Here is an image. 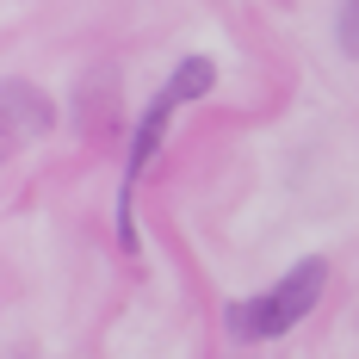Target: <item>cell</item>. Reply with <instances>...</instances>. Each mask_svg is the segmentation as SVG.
I'll return each mask as SVG.
<instances>
[{
  "label": "cell",
  "mask_w": 359,
  "mask_h": 359,
  "mask_svg": "<svg viewBox=\"0 0 359 359\" xmlns=\"http://www.w3.org/2000/svg\"><path fill=\"white\" fill-rule=\"evenodd\" d=\"M323 285H328V260L310 254V260H297L273 291H260L248 304H229V310H223V328H229L236 341H273V334L297 328L316 304H323Z\"/></svg>",
  "instance_id": "cell-1"
},
{
  "label": "cell",
  "mask_w": 359,
  "mask_h": 359,
  "mask_svg": "<svg viewBox=\"0 0 359 359\" xmlns=\"http://www.w3.org/2000/svg\"><path fill=\"white\" fill-rule=\"evenodd\" d=\"M180 100H186V93H180L174 81H168V87H161V93L149 100V111L137 118V137H130V155H124V186H137V174L149 168V155L161 149V137H168V118H174V106H180Z\"/></svg>",
  "instance_id": "cell-2"
},
{
  "label": "cell",
  "mask_w": 359,
  "mask_h": 359,
  "mask_svg": "<svg viewBox=\"0 0 359 359\" xmlns=\"http://www.w3.org/2000/svg\"><path fill=\"white\" fill-rule=\"evenodd\" d=\"M6 130H50V106L32 100L25 81H6Z\"/></svg>",
  "instance_id": "cell-3"
},
{
  "label": "cell",
  "mask_w": 359,
  "mask_h": 359,
  "mask_svg": "<svg viewBox=\"0 0 359 359\" xmlns=\"http://www.w3.org/2000/svg\"><path fill=\"white\" fill-rule=\"evenodd\" d=\"M334 43H341V56L359 62V0H341V13H334Z\"/></svg>",
  "instance_id": "cell-4"
}]
</instances>
